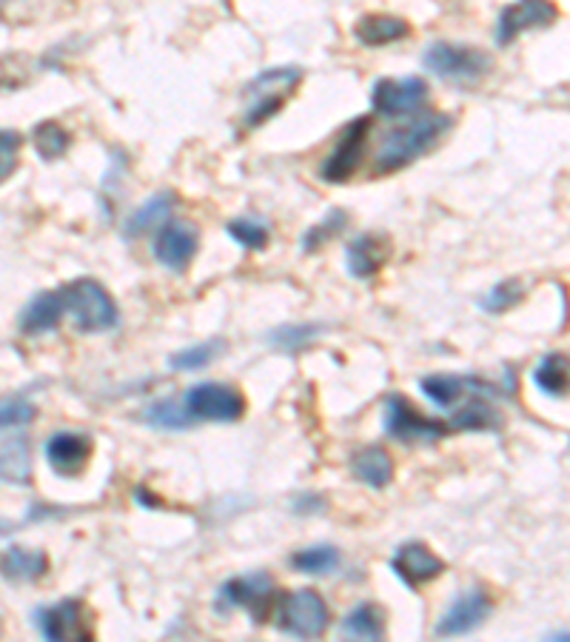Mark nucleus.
Segmentation results:
<instances>
[{"instance_id": "nucleus-6", "label": "nucleus", "mask_w": 570, "mask_h": 642, "mask_svg": "<svg viewBox=\"0 0 570 642\" xmlns=\"http://www.w3.org/2000/svg\"><path fill=\"white\" fill-rule=\"evenodd\" d=\"M383 426L385 432H388V437H394V440L399 443H431L451 432L448 423L425 417V414L417 412L405 398H388V403H385Z\"/></svg>"}, {"instance_id": "nucleus-23", "label": "nucleus", "mask_w": 570, "mask_h": 642, "mask_svg": "<svg viewBox=\"0 0 570 642\" xmlns=\"http://www.w3.org/2000/svg\"><path fill=\"white\" fill-rule=\"evenodd\" d=\"M487 398H494V394H471L468 403L459 412H453V420L448 423L451 432H491V428H500V412Z\"/></svg>"}, {"instance_id": "nucleus-14", "label": "nucleus", "mask_w": 570, "mask_h": 642, "mask_svg": "<svg viewBox=\"0 0 570 642\" xmlns=\"http://www.w3.org/2000/svg\"><path fill=\"white\" fill-rule=\"evenodd\" d=\"M391 568H394V574L403 579L405 586L419 588L446 572V563H442L428 545L405 543L403 548L394 554V559H391Z\"/></svg>"}, {"instance_id": "nucleus-20", "label": "nucleus", "mask_w": 570, "mask_h": 642, "mask_svg": "<svg viewBox=\"0 0 570 642\" xmlns=\"http://www.w3.org/2000/svg\"><path fill=\"white\" fill-rule=\"evenodd\" d=\"M385 260H388V243H385V238H376V235H360L346 249L348 272L360 280L374 278L385 265Z\"/></svg>"}, {"instance_id": "nucleus-17", "label": "nucleus", "mask_w": 570, "mask_h": 642, "mask_svg": "<svg viewBox=\"0 0 570 642\" xmlns=\"http://www.w3.org/2000/svg\"><path fill=\"white\" fill-rule=\"evenodd\" d=\"M425 398L431 400L439 409H453L459 400L471 398V394H494V389L476 378H457V374H431L423 380Z\"/></svg>"}, {"instance_id": "nucleus-25", "label": "nucleus", "mask_w": 570, "mask_h": 642, "mask_svg": "<svg viewBox=\"0 0 570 642\" xmlns=\"http://www.w3.org/2000/svg\"><path fill=\"white\" fill-rule=\"evenodd\" d=\"M342 636L348 640H383L385 636V614L374 602H362L351 608L342 620Z\"/></svg>"}, {"instance_id": "nucleus-28", "label": "nucleus", "mask_w": 570, "mask_h": 642, "mask_svg": "<svg viewBox=\"0 0 570 642\" xmlns=\"http://www.w3.org/2000/svg\"><path fill=\"white\" fill-rule=\"evenodd\" d=\"M143 420H146L149 426L161 428V432H186L195 423V417L188 414L186 405L174 403V400H157V403H152L146 409V414H143Z\"/></svg>"}, {"instance_id": "nucleus-37", "label": "nucleus", "mask_w": 570, "mask_h": 642, "mask_svg": "<svg viewBox=\"0 0 570 642\" xmlns=\"http://www.w3.org/2000/svg\"><path fill=\"white\" fill-rule=\"evenodd\" d=\"M35 420V405L26 400H0V428H23Z\"/></svg>"}, {"instance_id": "nucleus-40", "label": "nucleus", "mask_w": 570, "mask_h": 642, "mask_svg": "<svg viewBox=\"0 0 570 642\" xmlns=\"http://www.w3.org/2000/svg\"><path fill=\"white\" fill-rule=\"evenodd\" d=\"M550 640H570V634H550Z\"/></svg>"}, {"instance_id": "nucleus-31", "label": "nucleus", "mask_w": 570, "mask_h": 642, "mask_svg": "<svg viewBox=\"0 0 570 642\" xmlns=\"http://www.w3.org/2000/svg\"><path fill=\"white\" fill-rule=\"evenodd\" d=\"M322 335L320 323H288V326H279L272 331V346L279 351H299L306 349L308 342H314Z\"/></svg>"}, {"instance_id": "nucleus-3", "label": "nucleus", "mask_w": 570, "mask_h": 642, "mask_svg": "<svg viewBox=\"0 0 570 642\" xmlns=\"http://www.w3.org/2000/svg\"><path fill=\"white\" fill-rule=\"evenodd\" d=\"M66 294V308L75 317V326L86 335H98V331H112L120 323L118 303L112 301V294L100 286L98 280L80 278L75 283L63 289Z\"/></svg>"}, {"instance_id": "nucleus-1", "label": "nucleus", "mask_w": 570, "mask_h": 642, "mask_svg": "<svg viewBox=\"0 0 570 642\" xmlns=\"http://www.w3.org/2000/svg\"><path fill=\"white\" fill-rule=\"evenodd\" d=\"M453 120L442 112H423L414 120H408L405 127L394 129L388 138L383 140L380 154H376L374 175H391L399 168L410 166V163L431 152L439 140L446 138Z\"/></svg>"}, {"instance_id": "nucleus-4", "label": "nucleus", "mask_w": 570, "mask_h": 642, "mask_svg": "<svg viewBox=\"0 0 570 642\" xmlns=\"http://www.w3.org/2000/svg\"><path fill=\"white\" fill-rule=\"evenodd\" d=\"M425 69L446 80H459V84H473L494 69V57L476 46L465 43H431L423 52Z\"/></svg>"}, {"instance_id": "nucleus-11", "label": "nucleus", "mask_w": 570, "mask_h": 642, "mask_svg": "<svg viewBox=\"0 0 570 642\" xmlns=\"http://www.w3.org/2000/svg\"><path fill=\"white\" fill-rule=\"evenodd\" d=\"M491 600H487V594L482 588H471V591H462L457 600L451 602L442 620L437 622V629L434 634L437 636H462L471 634L482 625V622L491 617Z\"/></svg>"}, {"instance_id": "nucleus-22", "label": "nucleus", "mask_w": 570, "mask_h": 642, "mask_svg": "<svg viewBox=\"0 0 570 642\" xmlns=\"http://www.w3.org/2000/svg\"><path fill=\"white\" fill-rule=\"evenodd\" d=\"M410 26L394 14H365L354 26V37L362 46H388L408 37Z\"/></svg>"}, {"instance_id": "nucleus-13", "label": "nucleus", "mask_w": 570, "mask_h": 642, "mask_svg": "<svg viewBox=\"0 0 570 642\" xmlns=\"http://www.w3.org/2000/svg\"><path fill=\"white\" fill-rule=\"evenodd\" d=\"M274 600V583L268 574H245V577L229 579L220 588V602L226 608H245L254 614V620H265L268 614V602Z\"/></svg>"}, {"instance_id": "nucleus-24", "label": "nucleus", "mask_w": 570, "mask_h": 642, "mask_svg": "<svg viewBox=\"0 0 570 642\" xmlns=\"http://www.w3.org/2000/svg\"><path fill=\"white\" fill-rule=\"evenodd\" d=\"M351 468H354L357 480H362L371 489H385L394 480V460L380 446H369L357 451L354 460H351Z\"/></svg>"}, {"instance_id": "nucleus-21", "label": "nucleus", "mask_w": 570, "mask_h": 642, "mask_svg": "<svg viewBox=\"0 0 570 642\" xmlns=\"http://www.w3.org/2000/svg\"><path fill=\"white\" fill-rule=\"evenodd\" d=\"M35 477L32 468V448L26 437H7L0 443V482L9 486H29Z\"/></svg>"}, {"instance_id": "nucleus-27", "label": "nucleus", "mask_w": 570, "mask_h": 642, "mask_svg": "<svg viewBox=\"0 0 570 642\" xmlns=\"http://www.w3.org/2000/svg\"><path fill=\"white\" fill-rule=\"evenodd\" d=\"M172 209H174V195H168V192H161V195L149 197V200L143 203L132 217H129L125 235H129V238H140V235H146V231L154 229V226H163L166 224V217L172 215Z\"/></svg>"}, {"instance_id": "nucleus-29", "label": "nucleus", "mask_w": 570, "mask_h": 642, "mask_svg": "<svg viewBox=\"0 0 570 642\" xmlns=\"http://www.w3.org/2000/svg\"><path fill=\"white\" fill-rule=\"evenodd\" d=\"M340 548L335 545H311V548H303L292 557V566L299 574H331L340 568Z\"/></svg>"}, {"instance_id": "nucleus-19", "label": "nucleus", "mask_w": 570, "mask_h": 642, "mask_svg": "<svg viewBox=\"0 0 570 642\" xmlns=\"http://www.w3.org/2000/svg\"><path fill=\"white\" fill-rule=\"evenodd\" d=\"M50 568V559L46 554L35 552V548H23V545H12L7 552L0 554V577L14 586H23V583H35L46 574Z\"/></svg>"}, {"instance_id": "nucleus-34", "label": "nucleus", "mask_w": 570, "mask_h": 642, "mask_svg": "<svg viewBox=\"0 0 570 642\" xmlns=\"http://www.w3.org/2000/svg\"><path fill=\"white\" fill-rule=\"evenodd\" d=\"M522 294H525V286H522L519 280H502L482 297L480 306L487 315H505L508 308H514L522 301Z\"/></svg>"}, {"instance_id": "nucleus-36", "label": "nucleus", "mask_w": 570, "mask_h": 642, "mask_svg": "<svg viewBox=\"0 0 570 642\" xmlns=\"http://www.w3.org/2000/svg\"><path fill=\"white\" fill-rule=\"evenodd\" d=\"M18 161H21V134L14 129H0V183L14 175Z\"/></svg>"}, {"instance_id": "nucleus-7", "label": "nucleus", "mask_w": 570, "mask_h": 642, "mask_svg": "<svg viewBox=\"0 0 570 642\" xmlns=\"http://www.w3.org/2000/svg\"><path fill=\"white\" fill-rule=\"evenodd\" d=\"M183 405L195 420H211V423H234L245 412L243 394L226 383L191 385Z\"/></svg>"}, {"instance_id": "nucleus-15", "label": "nucleus", "mask_w": 570, "mask_h": 642, "mask_svg": "<svg viewBox=\"0 0 570 642\" xmlns=\"http://www.w3.org/2000/svg\"><path fill=\"white\" fill-rule=\"evenodd\" d=\"M91 457V440L86 434L57 432L46 440V460L52 471L61 477H77L86 468Z\"/></svg>"}, {"instance_id": "nucleus-32", "label": "nucleus", "mask_w": 570, "mask_h": 642, "mask_svg": "<svg viewBox=\"0 0 570 642\" xmlns=\"http://www.w3.org/2000/svg\"><path fill=\"white\" fill-rule=\"evenodd\" d=\"M346 226H348V215L342 209H335L331 215H326L322 224L311 226V229L303 235V252H320L322 246H326L328 240H335Z\"/></svg>"}, {"instance_id": "nucleus-8", "label": "nucleus", "mask_w": 570, "mask_h": 642, "mask_svg": "<svg viewBox=\"0 0 570 642\" xmlns=\"http://www.w3.org/2000/svg\"><path fill=\"white\" fill-rule=\"evenodd\" d=\"M559 21V7L553 0H514L511 7L502 9L496 21V43L511 46L516 37L534 29H548Z\"/></svg>"}, {"instance_id": "nucleus-10", "label": "nucleus", "mask_w": 570, "mask_h": 642, "mask_svg": "<svg viewBox=\"0 0 570 642\" xmlns=\"http://www.w3.org/2000/svg\"><path fill=\"white\" fill-rule=\"evenodd\" d=\"M425 100H428V84L423 77H403V80L385 77V80H376L371 91V106L383 118H403V115L417 112Z\"/></svg>"}, {"instance_id": "nucleus-39", "label": "nucleus", "mask_w": 570, "mask_h": 642, "mask_svg": "<svg viewBox=\"0 0 570 642\" xmlns=\"http://www.w3.org/2000/svg\"><path fill=\"white\" fill-rule=\"evenodd\" d=\"M9 531H14V525L7 523V520H0V537H3V534H9Z\"/></svg>"}, {"instance_id": "nucleus-2", "label": "nucleus", "mask_w": 570, "mask_h": 642, "mask_svg": "<svg viewBox=\"0 0 570 642\" xmlns=\"http://www.w3.org/2000/svg\"><path fill=\"white\" fill-rule=\"evenodd\" d=\"M303 80V69L299 66H274V69L263 72L245 86V127L257 129L265 120L274 118L285 106V100L292 98L294 89Z\"/></svg>"}, {"instance_id": "nucleus-16", "label": "nucleus", "mask_w": 570, "mask_h": 642, "mask_svg": "<svg viewBox=\"0 0 570 642\" xmlns=\"http://www.w3.org/2000/svg\"><path fill=\"white\" fill-rule=\"evenodd\" d=\"M35 625L46 640H80L84 631V606L77 600H63L57 606L41 608Z\"/></svg>"}, {"instance_id": "nucleus-30", "label": "nucleus", "mask_w": 570, "mask_h": 642, "mask_svg": "<svg viewBox=\"0 0 570 642\" xmlns=\"http://www.w3.org/2000/svg\"><path fill=\"white\" fill-rule=\"evenodd\" d=\"M32 140H35V152L41 154L43 161H57V157H63V154L69 152V132L61 127V123H55V120H43V123H37L35 132H32Z\"/></svg>"}, {"instance_id": "nucleus-38", "label": "nucleus", "mask_w": 570, "mask_h": 642, "mask_svg": "<svg viewBox=\"0 0 570 642\" xmlns=\"http://www.w3.org/2000/svg\"><path fill=\"white\" fill-rule=\"evenodd\" d=\"M18 57H3L0 61V86H21L26 77H18Z\"/></svg>"}, {"instance_id": "nucleus-18", "label": "nucleus", "mask_w": 570, "mask_h": 642, "mask_svg": "<svg viewBox=\"0 0 570 642\" xmlns=\"http://www.w3.org/2000/svg\"><path fill=\"white\" fill-rule=\"evenodd\" d=\"M66 312H69V308H66V294H63V289L61 292L37 294L35 301L23 308L21 331L32 337L46 335V331L57 328V323H61V317L66 315Z\"/></svg>"}, {"instance_id": "nucleus-33", "label": "nucleus", "mask_w": 570, "mask_h": 642, "mask_svg": "<svg viewBox=\"0 0 570 642\" xmlns=\"http://www.w3.org/2000/svg\"><path fill=\"white\" fill-rule=\"evenodd\" d=\"M220 340H209V342H195V346H188V349L177 351V355H172V360H168V366L177 371H197V369H206V366L215 360L217 355H220Z\"/></svg>"}, {"instance_id": "nucleus-12", "label": "nucleus", "mask_w": 570, "mask_h": 642, "mask_svg": "<svg viewBox=\"0 0 570 642\" xmlns=\"http://www.w3.org/2000/svg\"><path fill=\"white\" fill-rule=\"evenodd\" d=\"M197 254V231L186 220H172L163 224L157 238H154V258L166 265L168 272H186L188 263Z\"/></svg>"}, {"instance_id": "nucleus-26", "label": "nucleus", "mask_w": 570, "mask_h": 642, "mask_svg": "<svg viewBox=\"0 0 570 642\" xmlns=\"http://www.w3.org/2000/svg\"><path fill=\"white\" fill-rule=\"evenodd\" d=\"M536 389L548 398H564L570 391V363L564 355H545L534 369Z\"/></svg>"}, {"instance_id": "nucleus-41", "label": "nucleus", "mask_w": 570, "mask_h": 642, "mask_svg": "<svg viewBox=\"0 0 570 642\" xmlns=\"http://www.w3.org/2000/svg\"><path fill=\"white\" fill-rule=\"evenodd\" d=\"M0 3H3V0H0Z\"/></svg>"}, {"instance_id": "nucleus-9", "label": "nucleus", "mask_w": 570, "mask_h": 642, "mask_svg": "<svg viewBox=\"0 0 570 642\" xmlns=\"http://www.w3.org/2000/svg\"><path fill=\"white\" fill-rule=\"evenodd\" d=\"M369 132H371V118L354 120L351 127L342 132V138L337 140L335 152L328 154L320 166V177L326 183H346L348 177L354 175L360 168L362 157H365V146H369Z\"/></svg>"}, {"instance_id": "nucleus-5", "label": "nucleus", "mask_w": 570, "mask_h": 642, "mask_svg": "<svg viewBox=\"0 0 570 642\" xmlns=\"http://www.w3.org/2000/svg\"><path fill=\"white\" fill-rule=\"evenodd\" d=\"M279 631L292 636H303V640H314L322 636L328 629V606L320 594L311 588H299V591L288 594L279 606Z\"/></svg>"}, {"instance_id": "nucleus-35", "label": "nucleus", "mask_w": 570, "mask_h": 642, "mask_svg": "<svg viewBox=\"0 0 570 642\" xmlns=\"http://www.w3.org/2000/svg\"><path fill=\"white\" fill-rule=\"evenodd\" d=\"M231 240L249 249V252H260L268 246V229L260 220H251V217H240V220H231L229 224Z\"/></svg>"}]
</instances>
